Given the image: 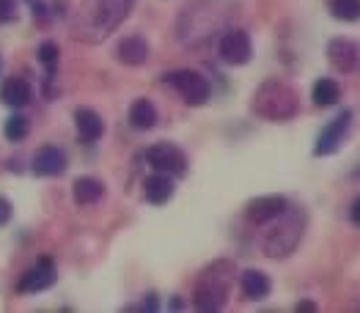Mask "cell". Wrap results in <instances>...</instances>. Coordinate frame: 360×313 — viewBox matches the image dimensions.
Listing matches in <instances>:
<instances>
[{
	"label": "cell",
	"instance_id": "obj_10",
	"mask_svg": "<svg viewBox=\"0 0 360 313\" xmlns=\"http://www.w3.org/2000/svg\"><path fill=\"white\" fill-rule=\"evenodd\" d=\"M56 283V269H53V261L50 258H44L41 264H36V267H30L28 272L22 275V281H20V291L22 294H36V291H44V288H50Z\"/></svg>",
	"mask_w": 360,
	"mask_h": 313
},
{
	"label": "cell",
	"instance_id": "obj_9",
	"mask_svg": "<svg viewBox=\"0 0 360 313\" xmlns=\"http://www.w3.org/2000/svg\"><path fill=\"white\" fill-rule=\"evenodd\" d=\"M286 206H289V201L283 195H264V198H256L245 206V218L256 222V225H262V222H270V220L278 218Z\"/></svg>",
	"mask_w": 360,
	"mask_h": 313
},
{
	"label": "cell",
	"instance_id": "obj_12",
	"mask_svg": "<svg viewBox=\"0 0 360 313\" xmlns=\"http://www.w3.org/2000/svg\"><path fill=\"white\" fill-rule=\"evenodd\" d=\"M66 171V154L56 146H44L33 156V173L36 176H60Z\"/></svg>",
	"mask_w": 360,
	"mask_h": 313
},
{
	"label": "cell",
	"instance_id": "obj_5",
	"mask_svg": "<svg viewBox=\"0 0 360 313\" xmlns=\"http://www.w3.org/2000/svg\"><path fill=\"white\" fill-rule=\"evenodd\" d=\"M165 80H168V83L179 91L181 99H184L187 105H193V107H198V105H204V102L210 99V83H207V77L198 74V72H193V69L174 72V74H168Z\"/></svg>",
	"mask_w": 360,
	"mask_h": 313
},
{
	"label": "cell",
	"instance_id": "obj_1",
	"mask_svg": "<svg viewBox=\"0 0 360 313\" xmlns=\"http://www.w3.org/2000/svg\"><path fill=\"white\" fill-rule=\"evenodd\" d=\"M132 6L135 0H83L72 17V36L86 44L102 41L129 17Z\"/></svg>",
	"mask_w": 360,
	"mask_h": 313
},
{
	"label": "cell",
	"instance_id": "obj_6",
	"mask_svg": "<svg viewBox=\"0 0 360 313\" xmlns=\"http://www.w3.org/2000/svg\"><path fill=\"white\" fill-rule=\"evenodd\" d=\"M146 159L154 171L160 173H168V176H181L187 171V156L179 146L174 143H157L146 152Z\"/></svg>",
	"mask_w": 360,
	"mask_h": 313
},
{
	"label": "cell",
	"instance_id": "obj_26",
	"mask_svg": "<svg viewBox=\"0 0 360 313\" xmlns=\"http://www.w3.org/2000/svg\"><path fill=\"white\" fill-rule=\"evenodd\" d=\"M349 220H352V222L360 228V195L352 201V206H349Z\"/></svg>",
	"mask_w": 360,
	"mask_h": 313
},
{
	"label": "cell",
	"instance_id": "obj_25",
	"mask_svg": "<svg viewBox=\"0 0 360 313\" xmlns=\"http://www.w3.org/2000/svg\"><path fill=\"white\" fill-rule=\"evenodd\" d=\"M8 218H11V204L6 198H0V225H6Z\"/></svg>",
	"mask_w": 360,
	"mask_h": 313
},
{
	"label": "cell",
	"instance_id": "obj_11",
	"mask_svg": "<svg viewBox=\"0 0 360 313\" xmlns=\"http://www.w3.org/2000/svg\"><path fill=\"white\" fill-rule=\"evenodd\" d=\"M328 61L335 72H352L358 66V47L349 39H333L328 44Z\"/></svg>",
	"mask_w": 360,
	"mask_h": 313
},
{
	"label": "cell",
	"instance_id": "obj_17",
	"mask_svg": "<svg viewBox=\"0 0 360 313\" xmlns=\"http://www.w3.org/2000/svg\"><path fill=\"white\" fill-rule=\"evenodd\" d=\"M0 99H3V105H8V107H25L30 99H33L30 83L28 80H22V77H11V80H6L3 88H0Z\"/></svg>",
	"mask_w": 360,
	"mask_h": 313
},
{
	"label": "cell",
	"instance_id": "obj_24",
	"mask_svg": "<svg viewBox=\"0 0 360 313\" xmlns=\"http://www.w3.org/2000/svg\"><path fill=\"white\" fill-rule=\"evenodd\" d=\"M17 20V0H0V25Z\"/></svg>",
	"mask_w": 360,
	"mask_h": 313
},
{
	"label": "cell",
	"instance_id": "obj_8",
	"mask_svg": "<svg viewBox=\"0 0 360 313\" xmlns=\"http://www.w3.org/2000/svg\"><path fill=\"white\" fill-rule=\"evenodd\" d=\"M253 55V44H250V36L240 28H231V31L223 33L220 39V58L231 66H242V63L250 61Z\"/></svg>",
	"mask_w": 360,
	"mask_h": 313
},
{
	"label": "cell",
	"instance_id": "obj_4",
	"mask_svg": "<svg viewBox=\"0 0 360 313\" xmlns=\"http://www.w3.org/2000/svg\"><path fill=\"white\" fill-rule=\"evenodd\" d=\"M278 225L272 228L264 239V253L270 258H283L300 245L302 239V228H305V215L295 206H286L281 215H278Z\"/></svg>",
	"mask_w": 360,
	"mask_h": 313
},
{
	"label": "cell",
	"instance_id": "obj_27",
	"mask_svg": "<svg viewBox=\"0 0 360 313\" xmlns=\"http://www.w3.org/2000/svg\"><path fill=\"white\" fill-rule=\"evenodd\" d=\"M297 311H314V302H300Z\"/></svg>",
	"mask_w": 360,
	"mask_h": 313
},
{
	"label": "cell",
	"instance_id": "obj_3",
	"mask_svg": "<svg viewBox=\"0 0 360 313\" xmlns=\"http://www.w3.org/2000/svg\"><path fill=\"white\" fill-rule=\"evenodd\" d=\"M234 278V264L229 261H214L201 272V278L195 283V294H193V305L198 311H220L229 300V286Z\"/></svg>",
	"mask_w": 360,
	"mask_h": 313
},
{
	"label": "cell",
	"instance_id": "obj_2",
	"mask_svg": "<svg viewBox=\"0 0 360 313\" xmlns=\"http://www.w3.org/2000/svg\"><path fill=\"white\" fill-rule=\"evenodd\" d=\"M253 113L267 121H289L297 116V94L281 80H267L253 94Z\"/></svg>",
	"mask_w": 360,
	"mask_h": 313
},
{
	"label": "cell",
	"instance_id": "obj_21",
	"mask_svg": "<svg viewBox=\"0 0 360 313\" xmlns=\"http://www.w3.org/2000/svg\"><path fill=\"white\" fill-rule=\"evenodd\" d=\"M330 11L335 20L358 22L360 20V0H330Z\"/></svg>",
	"mask_w": 360,
	"mask_h": 313
},
{
	"label": "cell",
	"instance_id": "obj_13",
	"mask_svg": "<svg viewBox=\"0 0 360 313\" xmlns=\"http://www.w3.org/2000/svg\"><path fill=\"white\" fill-rule=\"evenodd\" d=\"M116 55H119V61L127 63V66H141V63L149 61L151 47L143 36H127V39L119 44Z\"/></svg>",
	"mask_w": 360,
	"mask_h": 313
},
{
	"label": "cell",
	"instance_id": "obj_22",
	"mask_svg": "<svg viewBox=\"0 0 360 313\" xmlns=\"http://www.w3.org/2000/svg\"><path fill=\"white\" fill-rule=\"evenodd\" d=\"M28 119L25 116H11V119H6V124H3V135L8 138V140H25L28 138Z\"/></svg>",
	"mask_w": 360,
	"mask_h": 313
},
{
	"label": "cell",
	"instance_id": "obj_15",
	"mask_svg": "<svg viewBox=\"0 0 360 313\" xmlns=\"http://www.w3.org/2000/svg\"><path fill=\"white\" fill-rule=\"evenodd\" d=\"M75 126H77V135L86 140V143H94L105 135V121L99 113H94L91 107H80L75 113Z\"/></svg>",
	"mask_w": 360,
	"mask_h": 313
},
{
	"label": "cell",
	"instance_id": "obj_16",
	"mask_svg": "<svg viewBox=\"0 0 360 313\" xmlns=\"http://www.w3.org/2000/svg\"><path fill=\"white\" fill-rule=\"evenodd\" d=\"M143 198L154 204V206H160V204H168L171 198H174V182H171V176L168 173H154L149 176L146 182H143Z\"/></svg>",
	"mask_w": 360,
	"mask_h": 313
},
{
	"label": "cell",
	"instance_id": "obj_18",
	"mask_svg": "<svg viewBox=\"0 0 360 313\" xmlns=\"http://www.w3.org/2000/svg\"><path fill=\"white\" fill-rule=\"evenodd\" d=\"M72 195H75V201L80 206H94V204H99L105 198V185L99 179H94V176H80L72 185Z\"/></svg>",
	"mask_w": 360,
	"mask_h": 313
},
{
	"label": "cell",
	"instance_id": "obj_7",
	"mask_svg": "<svg viewBox=\"0 0 360 313\" xmlns=\"http://www.w3.org/2000/svg\"><path fill=\"white\" fill-rule=\"evenodd\" d=\"M349 126H352V110L347 107V110H341V113L333 119L330 124H328L325 129H322V132H319L314 154H316V156L335 154V152H338V146L344 143V135L349 132Z\"/></svg>",
	"mask_w": 360,
	"mask_h": 313
},
{
	"label": "cell",
	"instance_id": "obj_14",
	"mask_svg": "<svg viewBox=\"0 0 360 313\" xmlns=\"http://www.w3.org/2000/svg\"><path fill=\"white\" fill-rule=\"evenodd\" d=\"M240 288L245 300H264V297H270L272 281L262 269H245L240 275Z\"/></svg>",
	"mask_w": 360,
	"mask_h": 313
},
{
	"label": "cell",
	"instance_id": "obj_20",
	"mask_svg": "<svg viewBox=\"0 0 360 313\" xmlns=\"http://www.w3.org/2000/svg\"><path fill=\"white\" fill-rule=\"evenodd\" d=\"M311 96H314L316 107H330V105H335L341 99V86L335 80H330V77H322V80L314 83V94Z\"/></svg>",
	"mask_w": 360,
	"mask_h": 313
},
{
	"label": "cell",
	"instance_id": "obj_19",
	"mask_svg": "<svg viewBox=\"0 0 360 313\" xmlns=\"http://www.w3.org/2000/svg\"><path fill=\"white\" fill-rule=\"evenodd\" d=\"M127 119H129V126H132V129H151V126L157 124V107L151 105L149 99H135V102L129 105Z\"/></svg>",
	"mask_w": 360,
	"mask_h": 313
},
{
	"label": "cell",
	"instance_id": "obj_23",
	"mask_svg": "<svg viewBox=\"0 0 360 313\" xmlns=\"http://www.w3.org/2000/svg\"><path fill=\"white\" fill-rule=\"evenodd\" d=\"M58 55H60V50H58V44H56V41H44V44L39 47V61L44 63L50 72H53V66L58 63Z\"/></svg>",
	"mask_w": 360,
	"mask_h": 313
}]
</instances>
